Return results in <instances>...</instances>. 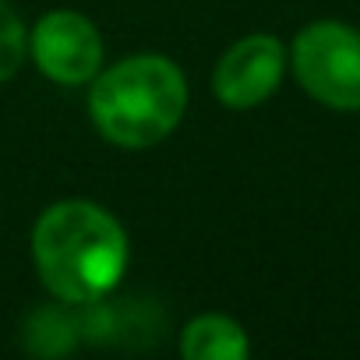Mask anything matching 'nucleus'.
<instances>
[{"mask_svg":"<svg viewBox=\"0 0 360 360\" xmlns=\"http://www.w3.org/2000/svg\"><path fill=\"white\" fill-rule=\"evenodd\" d=\"M188 78L162 53H134L89 82L92 127L117 148H152L188 113Z\"/></svg>","mask_w":360,"mask_h":360,"instance_id":"nucleus-2","label":"nucleus"},{"mask_svg":"<svg viewBox=\"0 0 360 360\" xmlns=\"http://www.w3.org/2000/svg\"><path fill=\"white\" fill-rule=\"evenodd\" d=\"M25 53H29L25 25H22V18L15 15V8L8 4V0H0V85L11 82L22 71Z\"/></svg>","mask_w":360,"mask_h":360,"instance_id":"nucleus-7","label":"nucleus"},{"mask_svg":"<svg viewBox=\"0 0 360 360\" xmlns=\"http://www.w3.org/2000/svg\"><path fill=\"white\" fill-rule=\"evenodd\" d=\"M290 68L318 106L360 113V29L339 18L304 25L290 46Z\"/></svg>","mask_w":360,"mask_h":360,"instance_id":"nucleus-3","label":"nucleus"},{"mask_svg":"<svg viewBox=\"0 0 360 360\" xmlns=\"http://www.w3.org/2000/svg\"><path fill=\"white\" fill-rule=\"evenodd\" d=\"M251 339L240 321L230 314H198L180 332V356L184 360H244Z\"/></svg>","mask_w":360,"mask_h":360,"instance_id":"nucleus-6","label":"nucleus"},{"mask_svg":"<svg viewBox=\"0 0 360 360\" xmlns=\"http://www.w3.org/2000/svg\"><path fill=\"white\" fill-rule=\"evenodd\" d=\"M290 64V50L283 46L279 36L269 32H251L237 39L212 68V96L226 110H255L265 99H272L283 85Z\"/></svg>","mask_w":360,"mask_h":360,"instance_id":"nucleus-5","label":"nucleus"},{"mask_svg":"<svg viewBox=\"0 0 360 360\" xmlns=\"http://www.w3.org/2000/svg\"><path fill=\"white\" fill-rule=\"evenodd\" d=\"M127 233L96 202L68 198L39 212L32 226V262L46 293L71 307L106 300L127 272Z\"/></svg>","mask_w":360,"mask_h":360,"instance_id":"nucleus-1","label":"nucleus"},{"mask_svg":"<svg viewBox=\"0 0 360 360\" xmlns=\"http://www.w3.org/2000/svg\"><path fill=\"white\" fill-rule=\"evenodd\" d=\"M29 57L39 75L64 89H82L103 71V36L82 11H46L29 32Z\"/></svg>","mask_w":360,"mask_h":360,"instance_id":"nucleus-4","label":"nucleus"}]
</instances>
